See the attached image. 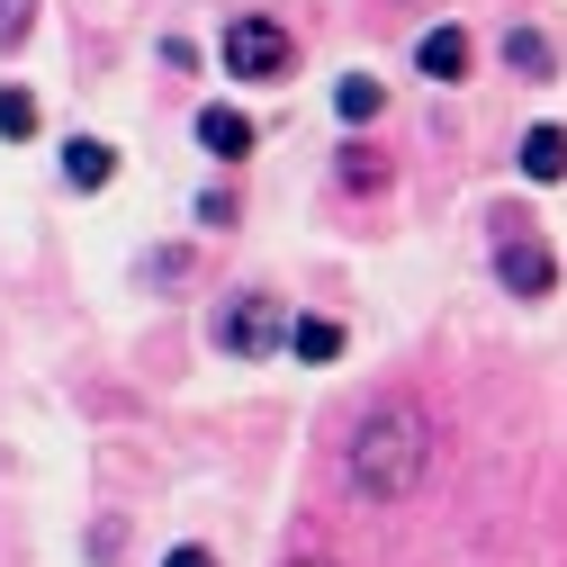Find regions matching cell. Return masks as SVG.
I'll return each mask as SVG.
<instances>
[{"instance_id":"5","label":"cell","mask_w":567,"mask_h":567,"mask_svg":"<svg viewBox=\"0 0 567 567\" xmlns=\"http://www.w3.org/2000/svg\"><path fill=\"white\" fill-rule=\"evenodd\" d=\"M414 73H423V82H460V73H468V28H451V19L423 28V37H414Z\"/></svg>"},{"instance_id":"2","label":"cell","mask_w":567,"mask_h":567,"mask_svg":"<svg viewBox=\"0 0 567 567\" xmlns=\"http://www.w3.org/2000/svg\"><path fill=\"white\" fill-rule=\"evenodd\" d=\"M289 63H298V37L279 28V19H261V10L226 19V73L235 82H279Z\"/></svg>"},{"instance_id":"3","label":"cell","mask_w":567,"mask_h":567,"mask_svg":"<svg viewBox=\"0 0 567 567\" xmlns=\"http://www.w3.org/2000/svg\"><path fill=\"white\" fill-rule=\"evenodd\" d=\"M495 279H505L514 298H549L558 289V252L540 244L532 217H505V235H495Z\"/></svg>"},{"instance_id":"14","label":"cell","mask_w":567,"mask_h":567,"mask_svg":"<svg viewBox=\"0 0 567 567\" xmlns=\"http://www.w3.org/2000/svg\"><path fill=\"white\" fill-rule=\"evenodd\" d=\"M379 181H388V163H379V154H361V145L342 154V189H379Z\"/></svg>"},{"instance_id":"11","label":"cell","mask_w":567,"mask_h":567,"mask_svg":"<svg viewBox=\"0 0 567 567\" xmlns=\"http://www.w3.org/2000/svg\"><path fill=\"white\" fill-rule=\"evenodd\" d=\"M333 109H342L351 126H361V117H379V109H388V91H379L370 73H342V82H333Z\"/></svg>"},{"instance_id":"4","label":"cell","mask_w":567,"mask_h":567,"mask_svg":"<svg viewBox=\"0 0 567 567\" xmlns=\"http://www.w3.org/2000/svg\"><path fill=\"white\" fill-rule=\"evenodd\" d=\"M279 324H289V316H279V298H270V289H244V298L217 307V324H207V333H217L226 361H261V351L279 342Z\"/></svg>"},{"instance_id":"13","label":"cell","mask_w":567,"mask_h":567,"mask_svg":"<svg viewBox=\"0 0 567 567\" xmlns=\"http://www.w3.org/2000/svg\"><path fill=\"white\" fill-rule=\"evenodd\" d=\"M28 28H37V0H0V54L28 45Z\"/></svg>"},{"instance_id":"7","label":"cell","mask_w":567,"mask_h":567,"mask_svg":"<svg viewBox=\"0 0 567 567\" xmlns=\"http://www.w3.org/2000/svg\"><path fill=\"white\" fill-rule=\"evenodd\" d=\"M198 145L217 154V163L252 154V117H244V109H226V100H217V109H198Z\"/></svg>"},{"instance_id":"10","label":"cell","mask_w":567,"mask_h":567,"mask_svg":"<svg viewBox=\"0 0 567 567\" xmlns=\"http://www.w3.org/2000/svg\"><path fill=\"white\" fill-rule=\"evenodd\" d=\"M505 73H523V82H549V73H558V54H549L540 28H514V37H505Z\"/></svg>"},{"instance_id":"6","label":"cell","mask_w":567,"mask_h":567,"mask_svg":"<svg viewBox=\"0 0 567 567\" xmlns=\"http://www.w3.org/2000/svg\"><path fill=\"white\" fill-rule=\"evenodd\" d=\"M514 163H523V181H567V126H532L523 145H514Z\"/></svg>"},{"instance_id":"8","label":"cell","mask_w":567,"mask_h":567,"mask_svg":"<svg viewBox=\"0 0 567 567\" xmlns=\"http://www.w3.org/2000/svg\"><path fill=\"white\" fill-rule=\"evenodd\" d=\"M63 181H73V189H109L117 181V154L100 145V135H73V145H63Z\"/></svg>"},{"instance_id":"12","label":"cell","mask_w":567,"mask_h":567,"mask_svg":"<svg viewBox=\"0 0 567 567\" xmlns=\"http://www.w3.org/2000/svg\"><path fill=\"white\" fill-rule=\"evenodd\" d=\"M0 135H10V145L37 135V100H28V91H0Z\"/></svg>"},{"instance_id":"15","label":"cell","mask_w":567,"mask_h":567,"mask_svg":"<svg viewBox=\"0 0 567 567\" xmlns=\"http://www.w3.org/2000/svg\"><path fill=\"white\" fill-rule=\"evenodd\" d=\"M163 567H217V558H207V549H198V540H181V549H172V558H163Z\"/></svg>"},{"instance_id":"9","label":"cell","mask_w":567,"mask_h":567,"mask_svg":"<svg viewBox=\"0 0 567 567\" xmlns=\"http://www.w3.org/2000/svg\"><path fill=\"white\" fill-rule=\"evenodd\" d=\"M279 342H289L298 361H342V324H333V316H298V324H279Z\"/></svg>"},{"instance_id":"16","label":"cell","mask_w":567,"mask_h":567,"mask_svg":"<svg viewBox=\"0 0 567 567\" xmlns=\"http://www.w3.org/2000/svg\"><path fill=\"white\" fill-rule=\"evenodd\" d=\"M289 567H342V558H316V549H307V558H289Z\"/></svg>"},{"instance_id":"1","label":"cell","mask_w":567,"mask_h":567,"mask_svg":"<svg viewBox=\"0 0 567 567\" xmlns=\"http://www.w3.org/2000/svg\"><path fill=\"white\" fill-rule=\"evenodd\" d=\"M433 414H423V396L388 388L370 396L361 414H351V433H342V486L351 495H370V505H405V495L433 477Z\"/></svg>"}]
</instances>
